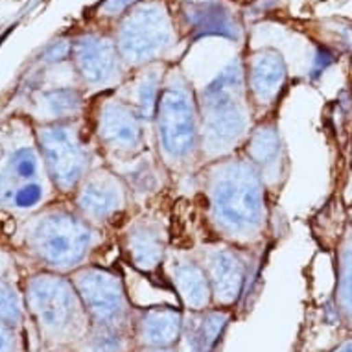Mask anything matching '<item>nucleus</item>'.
I'll list each match as a JSON object with an SVG mask.
<instances>
[{"instance_id": "obj_1", "label": "nucleus", "mask_w": 352, "mask_h": 352, "mask_svg": "<svg viewBox=\"0 0 352 352\" xmlns=\"http://www.w3.org/2000/svg\"><path fill=\"white\" fill-rule=\"evenodd\" d=\"M207 238L267 251L275 232V201L242 151L205 162L190 179Z\"/></svg>"}, {"instance_id": "obj_2", "label": "nucleus", "mask_w": 352, "mask_h": 352, "mask_svg": "<svg viewBox=\"0 0 352 352\" xmlns=\"http://www.w3.org/2000/svg\"><path fill=\"white\" fill-rule=\"evenodd\" d=\"M24 253L41 264L39 272L72 275L96 264L111 248L115 234L100 231L80 216L69 197H59L35 210L19 229Z\"/></svg>"}, {"instance_id": "obj_3", "label": "nucleus", "mask_w": 352, "mask_h": 352, "mask_svg": "<svg viewBox=\"0 0 352 352\" xmlns=\"http://www.w3.org/2000/svg\"><path fill=\"white\" fill-rule=\"evenodd\" d=\"M151 140L173 183L190 181L201 168V116L197 89L175 65L164 78L151 124Z\"/></svg>"}, {"instance_id": "obj_4", "label": "nucleus", "mask_w": 352, "mask_h": 352, "mask_svg": "<svg viewBox=\"0 0 352 352\" xmlns=\"http://www.w3.org/2000/svg\"><path fill=\"white\" fill-rule=\"evenodd\" d=\"M197 105L203 164L242 151L256 124L245 91L242 56H234L207 85L197 89Z\"/></svg>"}, {"instance_id": "obj_5", "label": "nucleus", "mask_w": 352, "mask_h": 352, "mask_svg": "<svg viewBox=\"0 0 352 352\" xmlns=\"http://www.w3.org/2000/svg\"><path fill=\"white\" fill-rule=\"evenodd\" d=\"M23 294L26 314L47 352H72L93 327L69 275L35 272L26 278Z\"/></svg>"}, {"instance_id": "obj_6", "label": "nucleus", "mask_w": 352, "mask_h": 352, "mask_svg": "<svg viewBox=\"0 0 352 352\" xmlns=\"http://www.w3.org/2000/svg\"><path fill=\"white\" fill-rule=\"evenodd\" d=\"M35 140L54 188L70 197L81 179L102 162L87 116L80 120L34 124Z\"/></svg>"}, {"instance_id": "obj_7", "label": "nucleus", "mask_w": 352, "mask_h": 352, "mask_svg": "<svg viewBox=\"0 0 352 352\" xmlns=\"http://www.w3.org/2000/svg\"><path fill=\"white\" fill-rule=\"evenodd\" d=\"M190 248L208 278L212 306L234 310L236 318L238 312L248 310L266 251H251L207 236Z\"/></svg>"}, {"instance_id": "obj_8", "label": "nucleus", "mask_w": 352, "mask_h": 352, "mask_svg": "<svg viewBox=\"0 0 352 352\" xmlns=\"http://www.w3.org/2000/svg\"><path fill=\"white\" fill-rule=\"evenodd\" d=\"M113 37L129 72L166 61L179 43V30L164 0H144L115 24Z\"/></svg>"}, {"instance_id": "obj_9", "label": "nucleus", "mask_w": 352, "mask_h": 352, "mask_svg": "<svg viewBox=\"0 0 352 352\" xmlns=\"http://www.w3.org/2000/svg\"><path fill=\"white\" fill-rule=\"evenodd\" d=\"M85 116L100 159L105 164L127 161L153 146L150 124L133 105L116 93L93 96L89 100Z\"/></svg>"}, {"instance_id": "obj_10", "label": "nucleus", "mask_w": 352, "mask_h": 352, "mask_svg": "<svg viewBox=\"0 0 352 352\" xmlns=\"http://www.w3.org/2000/svg\"><path fill=\"white\" fill-rule=\"evenodd\" d=\"M69 277L93 324L133 334L139 305L133 302L126 278L116 267L96 262Z\"/></svg>"}, {"instance_id": "obj_11", "label": "nucleus", "mask_w": 352, "mask_h": 352, "mask_svg": "<svg viewBox=\"0 0 352 352\" xmlns=\"http://www.w3.org/2000/svg\"><path fill=\"white\" fill-rule=\"evenodd\" d=\"M69 199L81 218L111 234H115L139 208L124 177L105 162H100L87 173Z\"/></svg>"}, {"instance_id": "obj_12", "label": "nucleus", "mask_w": 352, "mask_h": 352, "mask_svg": "<svg viewBox=\"0 0 352 352\" xmlns=\"http://www.w3.org/2000/svg\"><path fill=\"white\" fill-rule=\"evenodd\" d=\"M70 43V63L78 76V85L89 98L115 93L131 74L122 61L113 32L89 30Z\"/></svg>"}, {"instance_id": "obj_13", "label": "nucleus", "mask_w": 352, "mask_h": 352, "mask_svg": "<svg viewBox=\"0 0 352 352\" xmlns=\"http://www.w3.org/2000/svg\"><path fill=\"white\" fill-rule=\"evenodd\" d=\"M115 243L127 266L140 275L161 277L162 262L173 243L170 221L155 208H137L115 232Z\"/></svg>"}, {"instance_id": "obj_14", "label": "nucleus", "mask_w": 352, "mask_h": 352, "mask_svg": "<svg viewBox=\"0 0 352 352\" xmlns=\"http://www.w3.org/2000/svg\"><path fill=\"white\" fill-rule=\"evenodd\" d=\"M243 59L245 91L256 120L280 111L289 91L288 63L277 48H258Z\"/></svg>"}, {"instance_id": "obj_15", "label": "nucleus", "mask_w": 352, "mask_h": 352, "mask_svg": "<svg viewBox=\"0 0 352 352\" xmlns=\"http://www.w3.org/2000/svg\"><path fill=\"white\" fill-rule=\"evenodd\" d=\"M242 153L258 170L270 196L277 203L292 173V159L280 133L278 113L256 120L243 144Z\"/></svg>"}, {"instance_id": "obj_16", "label": "nucleus", "mask_w": 352, "mask_h": 352, "mask_svg": "<svg viewBox=\"0 0 352 352\" xmlns=\"http://www.w3.org/2000/svg\"><path fill=\"white\" fill-rule=\"evenodd\" d=\"M161 278L173 289L185 312H201L212 308L210 284L192 248L172 243L162 262Z\"/></svg>"}, {"instance_id": "obj_17", "label": "nucleus", "mask_w": 352, "mask_h": 352, "mask_svg": "<svg viewBox=\"0 0 352 352\" xmlns=\"http://www.w3.org/2000/svg\"><path fill=\"white\" fill-rule=\"evenodd\" d=\"M109 166L124 177L139 208L150 207L151 203L157 201L164 192L175 185L172 175L157 157L153 146L142 151L140 155L115 162Z\"/></svg>"}, {"instance_id": "obj_18", "label": "nucleus", "mask_w": 352, "mask_h": 352, "mask_svg": "<svg viewBox=\"0 0 352 352\" xmlns=\"http://www.w3.org/2000/svg\"><path fill=\"white\" fill-rule=\"evenodd\" d=\"M185 312V310H183ZM236 319L234 310L207 308L201 312H185L183 330L175 345L177 352H218L229 324Z\"/></svg>"}, {"instance_id": "obj_19", "label": "nucleus", "mask_w": 352, "mask_h": 352, "mask_svg": "<svg viewBox=\"0 0 352 352\" xmlns=\"http://www.w3.org/2000/svg\"><path fill=\"white\" fill-rule=\"evenodd\" d=\"M181 17L188 30V39L196 43L205 37L238 41L242 39V24L223 2H203V4H183Z\"/></svg>"}, {"instance_id": "obj_20", "label": "nucleus", "mask_w": 352, "mask_h": 352, "mask_svg": "<svg viewBox=\"0 0 352 352\" xmlns=\"http://www.w3.org/2000/svg\"><path fill=\"white\" fill-rule=\"evenodd\" d=\"M183 308L175 305L139 306L135 318V346H175L183 330Z\"/></svg>"}, {"instance_id": "obj_21", "label": "nucleus", "mask_w": 352, "mask_h": 352, "mask_svg": "<svg viewBox=\"0 0 352 352\" xmlns=\"http://www.w3.org/2000/svg\"><path fill=\"white\" fill-rule=\"evenodd\" d=\"M168 69H170V63L162 61V63H153L139 70H133L129 78L122 83L120 89L115 91L120 98L133 105L150 126L153 124L157 102L161 96Z\"/></svg>"}, {"instance_id": "obj_22", "label": "nucleus", "mask_w": 352, "mask_h": 352, "mask_svg": "<svg viewBox=\"0 0 352 352\" xmlns=\"http://www.w3.org/2000/svg\"><path fill=\"white\" fill-rule=\"evenodd\" d=\"M89 96L80 85L52 87L41 91L37 102L35 124H56V122L80 120L89 109Z\"/></svg>"}, {"instance_id": "obj_23", "label": "nucleus", "mask_w": 352, "mask_h": 352, "mask_svg": "<svg viewBox=\"0 0 352 352\" xmlns=\"http://www.w3.org/2000/svg\"><path fill=\"white\" fill-rule=\"evenodd\" d=\"M334 306L343 327L352 332V221L346 223L336 249Z\"/></svg>"}, {"instance_id": "obj_24", "label": "nucleus", "mask_w": 352, "mask_h": 352, "mask_svg": "<svg viewBox=\"0 0 352 352\" xmlns=\"http://www.w3.org/2000/svg\"><path fill=\"white\" fill-rule=\"evenodd\" d=\"M133 349V334L93 324L72 352H131Z\"/></svg>"}, {"instance_id": "obj_25", "label": "nucleus", "mask_w": 352, "mask_h": 352, "mask_svg": "<svg viewBox=\"0 0 352 352\" xmlns=\"http://www.w3.org/2000/svg\"><path fill=\"white\" fill-rule=\"evenodd\" d=\"M26 318L24 294H21L15 284L0 277V323L21 329Z\"/></svg>"}, {"instance_id": "obj_26", "label": "nucleus", "mask_w": 352, "mask_h": 352, "mask_svg": "<svg viewBox=\"0 0 352 352\" xmlns=\"http://www.w3.org/2000/svg\"><path fill=\"white\" fill-rule=\"evenodd\" d=\"M144 0H102L98 4V13L102 19H111V21H120L131 8H135Z\"/></svg>"}, {"instance_id": "obj_27", "label": "nucleus", "mask_w": 352, "mask_h": 352, "mask_svg": "<svg viewBox=\"0 0 352 352\" xmlns=\"http://www.w3.org/2000/svg\"><path fill=\"white\" fill-rule=\"evenodd\" d=\"M0 352H24V340L21 329L0 323Z\"/></svg>"}, {"instance_id": "obj_28", "label": "nucleus", "mask_w": 352, "mask_h": 352, "mask_svg": "<svg viewBox=\"0 0 352 352\" xmlns=\"http://www.w3.org/2000/svg\"><path fill=\"white\" fill-rule=\"evenodd\" d=\"M70 50H72V43L70 41H56L43 52V61L52 65L70 61Z\"/></svg>"}, {"instance_id": "obj_29", "label": "nucleus", "mask_w": 352, "mask_h": 352, "mask_svg": "<svg viewBox=\"0 0 352 352\" xmlns=\"http://www.w3.org/2000/svg\"><path fill=\"white\" fill-rule=\"evenodd\" d=\"M329 352H352V332H351V336L343 338V340H341L338 345L332 346Z\"/></svg>"}, {"instance_id": "obj_30", "label": "nucleus", "mask_w": 352, "mask_h": 352, "mask_svg": "<svg viewBox=\"0 0 352 352\" xmlns=\"http://www.w3.org/2000/svg\"><path fill=\"white\" fill-rule=\"evenodd\" d=\"M131 352H177L175 346H135Z\"/></svg>"}, {"instance_id": "obj_31", "label": "nucleus", "mask_w": 352, "mask_h": 352, "mask_svg": "<svg viewBox=\"0 0 352 352\" xmlns=\"http://www.w3.org/2000/svg\"><path fill=\"white\" fill-rule=\"evenodd\" d=\"M183 4H203V2H214V0H181Z\"/></svg>"}, {"instance_id": "obj_32", "label": "nucleus", "mask_w": 352, "mask_h": 352, "mask_svg": "<svg viewBox=\"0 0 352 352\" xmlns=\"http://www.w3.org/2000/svg\"><path fill=\"white\" fill-rule=\"evenodd\" d=\"M349 186H352V157H351V177H349ZM346 186V188H349Z\"/></svg>"}, {"instance_id": "obj_33", "label": "nucleus", "mask_w": 352, "mask_h": 352, "mask_svg": "<svg viewBox=\"0 0 352 352\" xmlns=\"http://www.w3.org/2000/svg\"><path fill=\"white\" fill-rule=\"evenodd\" d=\"M346 190H351V192H352V186H349V188H346Z\"/></svg>"}]
</instances>
